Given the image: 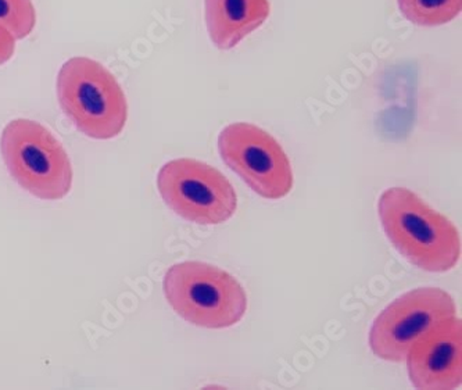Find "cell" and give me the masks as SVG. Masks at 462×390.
Segmentation results:
<instances>
[{
  "instance_id": "1",
  "label": "cell",
  "mask_w": 462,
  "mask_h": 390,
  "mask_svg": "<svg viewBox=\"0 0 462 390\" xmlns=\"http://www.w3.org/2000/svg\"><path fill=\"white\" fill-rule=\"evenodd\" d=\"M378 210L386 237L415 267L430 273H446L456 267L461 257L458 231L450 219L412 190H384Z\"/></svg>"
},
{
  "instance_id": "2",
  "label": "cell",
  "mask_w": 462,
  "mask_h": 390,
  "mask_svg": "<svg viewBox=\"0 0 462 390\" xmlns=\"http://www.w3.org/2000/svg\"><path fill=\"white\" fill-rule=\"evenodd\" d=\"M56 92L64 115L88 138L107 141L125 128V94L99 61L82 56L69 59L59 71Z\"/></svg>"
},
{
  "instance_id": "3",
  "label": "cell",
  "mask_w": 462,
  "mask_h": 390,
  "mask_svg": "<svg viewBox=\"0 0 462 390\" xmlns=\"http://www.w3.org/2000/svg\"><path fill=\"white\" fill-rule=\"evenodd\" d=\"M165 299L180 319L208 330L234 327L247 310L245 289L231 274L201 262H183L165 273Z\"/></svg>"
},
{
  "instance_id": "4",
  "label": "cell",
  "mask_w": 462,
  "mask_h": 390,
  "mask_svg": "<svg viewBox=\"0 0 462 390\" xmlns=\"http://www.w3.org/2000/svg\"><path fill=\"white\" fill-rule=\"evenodd\" d=\"M0 153L13 180L35 198L60 200L71 190L74 172L69 154L38 121H10L0 135Z\"/></svg>"
},
{
  "instance_id": "5",
  "label": "cell",
  "mask_w": 462,
  "mask_h": 390,
  "mask_svg": "<svg viewBox=\"0 0 462 390\" xmlns=\"http://www.w3.org/2000/svg\"><path fill=\"white\" fill-rule=\"evenodd\" d=\"M157 190L177 216L199 226L223 224L237 208L236 192L228 178L195 159L165 162L157 174Z\"/></svg>"
},
{
  "instance_id": "6",
  "label": "cell",
  "mask_w": 462,
  "mask_h": 390,
  "mask_svg": "<svg viewBox=\"0 0 462 390\" xmlns=\"http://www.w3.org/2000/svg\"><path fill=\"white\" fill-rule=\"evenodd\" d=\"M218 151L229 169L262 198L278 200L293 188L291 162L280 142L254 124L226 126L218 136Z\"/></svg>"
},
{
  "instance_id": "7",
  "label": "cell",
  "mask_w": 462,
  "mask_h": 390,
  "mask_svg": "<svg viewBox=\"0 0 462 390\" xmlns=\"http://www.w3.org/2000/svg\"><path fill=\"white\" fill-rule=\"evenodd\" d=\"M456 311L453 297L443 289L407 292L376 317L369 332L371 350L382 360L402 363L422 335Z\"/></svg>"
},
{
  "instance_id": "8",
  "label": "cell",
  "mask_w": 462,
  "mask_h": 390,
  "mask_svg": "<svg viewBox=\"0 0 462 390\" xmlns=\"http://www.w3.org/2000/svg\"><path fill=\"white\" fill-rule=\"evenodd\" d=\"M417 389L453 390L462 384V324L456 315L428 330L407 355Z\"/></svg>"
},
{
  "instance_id": "9",
  "label": "cell",
  "mask_w": 462,
  "mask_h": 390,
  "mask_svg": "<svg viewBox=\"0 0 462 390\" xmlns=\"http://www.w3.org/2000/svg\"><path fill=\"white\" fill-rule=\"evenodd\" d=\"M270 0H205L211 42L221 51L239 45L270 17Z\"/></svg>"
},
{
  "instance_id": "10",
  "label": "cell",
  "mask_w": 462,
  "mask_h": 390,
  "mask_svg": "<svg viewBox=\"0 0 462 390\" xmlns=\"http://www.w3.org/2000/svg\"><path fill=\"white\" fill-rule=\"evenodd\" d=\"M399 9L412 24L439 27L453 22L462 9V0H397Z\"/></svg>"
},
{
  "instance_id": "11",
  "label": "cell",
  "mask_w": 462,
  "mask_h": 390,
  "mask_svg": "<svg viewBox=\"0 0 462 390\" xmlns=\"http://www.w3.org/2000/svg\"><path fill=\"white\" fill-rule=\"evenodd\" d=\"M0 25H4L15 41L25 40L36 25L32 0H0Z\"/></svg>"
},
{
  "instance_id": "12",
  "label": "cell",
  "mask_w": 462,
  "mask_h": 390,
  "mask_svg": "<svg viewBox=\"0 0 462 390\" xmlns=\"http://www.w3.org/2000/svg\"><path fill=\"white\" fill-rule=\"evenodd\" d=\"M15 38L4 27L0 25V66L7 63L14 56Z\"/></svg>"
}]
</instances>
